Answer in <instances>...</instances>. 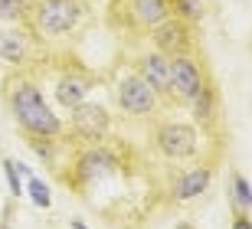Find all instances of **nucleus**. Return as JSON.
<instances>
[{
	"label": "nucleus",
	"mask_w": 252,
	"mask_h": 229,
	"mask_svg": "<svg viewBox=\"0 0 252 229\" xmlns=\"http://www.w3.org/2000/svg\"><path fill=\"white\" fill-rule=\"evenodd\" d=\"M7 105L13 118L30 137H59L63 134V121L53 115L46 98L39 95L36 82L30 79H10L7 82Z\"/></svg>",
	"instance_id": "nucleus-1"
},
{
	"label": "nucleus",
	"mask_w": 252,
	"mask_h": 229,
	"mask_svg": "<svg viewBox=\"0 0 252 229\" xmlns=\"http://www.w3.org/2000/svg\"><path fill=\"white\" fill-rule=\"evenodd\" d=\"M82 20V3L79 0H30L27 27L39 39L63 36Z\"/></svg>",
	"instance_id": "nucleus-2"
},
{
	"label": "nucleus",
	"mask_w": 252,
	"mask_h": 229,
	"mask_svg": "<svg viewBox=\"0 0 252 229\" xmlns=\"http://www.w3.org/2000/svg\"><path fill=\"white\" fill-rule=\"evenodd\" d=\"M115 20H125L134 30H154L174 17V0H115Z\"/></svg>",
	"instance_id": "nucleus-3"
},
{
	"label": "nucleus",
	"mask_w": 252,
	"mask_h": 229,
	"mask_svg": "<svg viewBox=\"0 0 252 229\" xmlns=\"http://www.w3.org/2000/svg\"><path fill=\"white\" fill-rule=\"evenodd\" d=\"M206 89L203 65L196 63V56H174L170 59V95L177 105H193L196 95Z\"/></svg>",
	"instance_id": "nucleus-4"
},
{
	"label": "nucleus",
	"mask_w": 252,
	"mask_h": 229,
	"mask_svg": "<svg viewBox=\"0 0 252 229\" xmlns=\"http://www.w3.org/2000/svg\"><path fill=\"white\" fill-rule=\"evenodd\" d=\"M158 151L170 161H190L200 147V137H196V128L193 125H184V121H170V125H160L158 134Z\"/></svg>",
	"instance_id": "nucleus-5"
},
{
	"label": "nucleus",
	"mask_w": 252,
	"mask_h": 229,
	"mask_svg": "<svg viewBox=\"0 0 252 229\" xmlns=\"http://www.w3.org/2000/svg\"><path fill=\"white\" fill-rule=\"evenodd\" d=\"M118 105H122V111L131 115V118H148L158 108V95H154V89L138 72H128L118 82Z\"/></svg>",
	"instance_id": "nucleus-6"
},
{
	"label": "nucleus",
	"mask_w": 252,
	"mask_h": 229,
	"mask_svg": "<svg viewBox=\"0 0 252 229\" xmlns=\"http://www.w3.org/2000/svg\"><path fill=\"white\" fill-rule=\"evenodd\" d=\"M151 39L158 46V53L170 56V59L174 56H190V49H193V30H190L187 20H180V17H170L160 27H154Z\"/></svg>",
	"instance_id": "nucleus-7"
},
{
	"label": "nucleus",
	"mask_w": 252,
	"mask_h": 229,
	"mask_svg": "<svg viewBox=\"0 0 252 229\" xmlns=\"http://www.w3.org/2000/svg\"><path fill=\"white\" fill-rule=\"evenodd\" d=\"M72 128L75 134L82 137V141H102L112 128V118H108V111L105 105H92V101H82L79 108H72Z\"/></svg>",
	"instance_id": "nucleus-8"
},
{
	"label": "nucleus",
	"mask_w": 252,
	"mask_h": 229,
	"mask_svg": "<svg viewBox=\"0 0 252 229\" xmlns=\"http://www.w3.org/2000/svg\"><path fill=\"white\" fill-rule=\"evenodd\" d=\"M138 75L151 85V89H154V95H158V98L174 101V95H170V56L158 53V49H154V53H148V56H141Z\"/></svg>",
	"instance_id": "nucleus-9"
},
{
	"label": "nucleus",
	"mask_w": 252,
	"mask_h": 229,
	"mask_svg": "<svg viewBox=\"0 0 252 229\" xmlns=\"http://www.w3.org/2000/svg\"><path fill=\"white\" fill-rule=\"evenodd\" d=\"M33 53V33L23 27H0V59L10 65H23Z\"/></svg>",
	"instance_id": "nucleus-10"
},
{
	"label": "nucleus",
	"mask_w": 252,
	"mask_h": 229,
	"mask_svg": "<svg viewBox=\"0 0 252 229\" xmlns=\"http://www.w3.org/2000/svg\"><path fill=\"white\" fill-rule=\"evenodd\" d=\"M210 177H213V170L210 167H190V170H184V174L177 177V183H174V200L187 203V200H196L200 193H206V187H210Z\"/></svg>",
	"instance_id": "nucleus-11"
},
{
	"label": "nucleus",
	"mask_w": 252,
	"mask_h": 229,
	"mask_svg": "<svg viewBox=\"0 0 252 229\" xmlns=\"http://www.w3.org/2000/svg\"><path fill=\"white\" fill-rule=\"evenodd\" d=\"M112 167H115V157L108 151H102V147H92V151H85L79 157L75 170H79V180L82 183H95V180H102L105 174H112Z\"/></svg>",
	"instance_id": "nucleus-12"
},
{
	"label": "nucleus",
	"mask_w": 252,
	"mask_h": 229,
	"mask_svg": "<svg viewBox=\"0 0 252 229\" xmlns=\"http://www.w3.org/2000/svg\"><path fill=\"white\" fill-rule=\"evenodd\" d=\"M89 92H92V79H89V75H79V72L63 75L56 82V101L63 108H79Z\"/></svg>",
	"instance_id": "nucleus-13"
},
{
	"label": "nucleus",
	"mask_w": 252,
	"mask_h": 229,
	"mask_svg": "<svg viewBox=\"0 0 252 229\" xmlns=\"http://www.w3.org/2000/svg\"><path fill=\"white\" fill-rule=\"evenodd\" d=\"M190 108H193V115H196L200 125H210V121L216 118V95H213V89H210V82H206V89L196 95V101L190 105Z\"/></svg>",
	"instance_id": "nucleus-14"
},
{
	"label": "nucleus",
	"mask_w": 252,
	"mask_h": 229,
	"mask_svg": "<svg viewBox=\"0 0 252 229\" xmlns=\"http://www.w3.org/2000/svg\"><path fill=\"white\" fill-rule=\"evenodd\" d=\"M233 203L243 213L252 210V187H249V180H246L243 174H233Z\"/></svg>",
	"instance_id": "nucleus-15"
},
{
	"label": "nucleus",
	"mask_w": 252,
	"mask_h": 229,
	"mask_svg": "<svg viewBox=\"0 0 252 229\" xmlns=\"http://www.w3.org/2000/svg\"><path fill=\"white\" fill-rule=\"evenodd\" d=\"M27 193H30V200L36 203L39 210H49V206H53V196H49V187L43 180H39V177H30L27 180Z\"/></svg>",
	"instance_id": "nucleus-16"
},
{
	"label": "nucleus",
	"mask_w": 252,
	"mask_h": 229,
	"mask_svg": "<svg viewBox=\"0 0 252 229\" xmlns=\"http://www.w3.org/2000/svg\"><path fill=\"white\" fill-rule=\"evenodd\" d=\"M27 10H30V0H0V20H3V23L23 20Z\"/></svg>",
	"instance_id": "nucleus-17"
},
{
	"label": "nucleus",
	"mask_w": 252,
	"mask_h": 229,
	"mask_svg": "<svg viewBox=\"0 0 252 229\" xmlns=\"http://www.w3.org/2000/svg\"><path fill=\"white\" fill-rule=\"evenodd\" d=\"M174 17L187 20V23H196L203 17V0H174Z\"/></svg>",
	"instance_id": "nucleus-18"
},
{
	"label": "nucleus",
	"mask_w": 252,
	"mask_h": 229,
	"mask_svg": "<svg viewBox=\"0 0 252 229\" xmlns=\"http://www.w3.org/2000/svg\"><path fill=\"white\" fill-rule=\"evenodd\" d=\"M3 174H7L10 193H13V196H20V170H17V161H3Z\"/></svg>",
	"instance_id": "nucleus-19"
},
{
	"label": "nucleus",
	"mask_w": 252,
	"mask_h": 229,
	"mask_svg": "<svg viewBox=\"0 0 252 229\" xmlns=\"http://www.w3.org/2000/svg\"><path fill=\"white\" fill-rule=\"evenodd\" d=\"M233 229H252V223L246 220V216H236V220H233Z\"/></svg>",
	"instance_id": "nucleus-20"
},
{
	"label": "nucleus",
	"mask_w": 252,
	"mask_h": 229,
	"mask_svg": "<svg viewBox=\"0 0 252 229\" xmlns=\"http://www.w3.org/2000/svg\"><path fill=\"white\" fill-rule=\"evenodd\" d=\"M72 229H89V226H85L82 220H72Z\"/></svg>",
	"instance_id": "nucleus-21"
}]
</instances>
